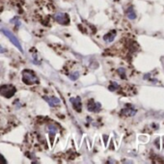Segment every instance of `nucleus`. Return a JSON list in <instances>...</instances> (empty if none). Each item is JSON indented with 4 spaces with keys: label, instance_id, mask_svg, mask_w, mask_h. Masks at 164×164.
Wrapping results in <instances>:
<instances>
[{
    "label": "nucleus",
    "instance_id": "9b49d317",
    "mask_svg": "<svg viewBox=\"0 0 164 164\" xmlns=\"http://www.w3.org/2000/svg\"><path fill=\"white\" fill-rule=\"evenodd\" d=\"M126 16H128V18L131 20L136 18V13H135V11L132 7H129L128 9V11H126Z\"/></svg>",
    "mask_w": 164,
    "mask_h": 164
},
{
    "label": "nucleus",
    "instance_id": "1a4fd4ad",
    "mask_svg": "<svg viewBox=\"0 0 164 164\" xmlns=\"http://www.w3.org/2000/svg\"><path fill=\"white\" fill-rule=\"evenodd\" d=\"M115 37H116V31H112V32H109L108 34H106L103 37V40L107 43H111V42H113Z\"/></svg>",
    "mask_w": 164,
    "mask_h": 164
},
{
    "label": "nucleus",
    "instance_id": "ddd939ff",
    "mask_svg": "<svg viewBox=\"0 0 164 164\" xmlns=\"http://www.w3.org/2000/svg\"><path fill=\"white\" fill-rule=\"evenodd\" d=\"M78 76H79V73L77 72H73V73H72L71 75H69V78L75 81V80H76L77 78H78Z\"/></svg>",
    "mask_w": 164,
    "mask_h": 164
},
{
    "label": "nucleus",
    "instance_id": "0eeeda50",
    "mask_svg": "<svg viewBox=\"0 0 164 164\" xmlns=\"http://www.w3.org/2000/svg\"><path fill=\"white\" fill-rule=\"evenodd\" d=\"M136 109L135 108H133L132 106H131L130 104H126V108H124L121 111V113L123 114V115H125V116H134L135 114H136Z\"/></svg>",
    "mask_w": 164,
    "mask_h": 164
},
{
    "label": "nucleus",
    "instance_id": "2eb2a0df",
    "mask_svg": "<svg viewBox=\"0 0 164 164\" xmlns=\"http://www.w3.org/2000/svg\"><path fill=\"white\" fill-rule=\"evenodd\" d=\"M11 22L15 23V24H16V26H18V27L20 25V22H19V20H18V18H14V19H12V20H11Z\"/></svg>",
    "mask_w": 164,
    "mask_h": 164
},
{
    "label": "nucleus",
    "instance_id": "f257e3e1",
    "mask_svg": "<svg viewBox=\"0 0 164 164\" xmlns=\"http://www.w3.org/2000/svg\"><path fill=\"white\" fill-rule=\"evenodd\" d=\"M22 81L27 85H33L39 83V78L35 75V73L33 72L26 69L22 72Z\"/></svg>",
    "mask_w": 164,
    "mask_h": 164
},
{
    "label": "nucleus",
    "instance_id": "f03ea898",
    "mask_svg": "<svg viewBox=\"0 0 164 164\" xmlns=\"http://www.w3.org/2000/svg\"><path fill=\"white\" fill-rule=\"evenodd\" d=\"M15 93H16V89L12 85H2L1 87H0V95L6 98L13 97L15 95Z\"/></svg>",
    "mask_w": 164,
    "mask_h": 164
},
{
    "label": "nucleus",
    "instance_id": "6e6552de",
    "mask_svg": "<svg viewBox=\"0 0 164 164\" xmlns=\"http://www.w3.org/2000/svg\"><path fill=\"white\" fill-rule=\"evenodd\" d=\"M44 98L47 101V103L49 104V106H51V107H54V106L60 104V100H59L58 98H48V97H44Z\"/></svg>",
    "mask_w": 164,
    "mask_h": 164
},
{
    "label": "nucleus",
    "instance_id": "f8f14e48",
    "mask_svg": "<svg viewBox=\"0 0 164 164\" xmlns=\"http://www.w3.org/2000/svg\"><path fill=\"white\" fill-rule=\"evenodd\" d=\"M118 88H119V85L116 83V82H111V85L108 87L110 91H115V90H117Z\"/></svg>",
    "mask_w": 164,
    "mask_h": 164
},
{
    "label": "nucleus",
    "instance_id": "423d86ee",
    "mask_svg": "<svg viewBox=\"0 0 164 164\" xmlns=\"http://www.w3.org/2000/svg\"><path fill=\"white\" fill-rule=\"evenodd\" d=\"M54 19L57 22H59L61 24H67L69 23V18L68 16L64 13H56L54 15Z\"/></svg>",
    "mask_w": 164,
    "mask_h": 164
},
{
    "label": "nucleus",
    "instance_id": "7ed1b4c3",
    "mask_svg": "<svg viewBox=\"0 0 164 164\" xmlns=\"http://www.w3.org/2000/svg\"><path fill=\"white\" fill-rule=\"evenodd\" d=\"M2 32L5 34L6 36H7V38L9 39L12 43L14 44V46L15 47H16L18 49H19V51L20 52H23V49H22V47H21V46H20V44H19V42H18V40L16 39V37L12 33L10 30H8V29H5V28H3L2 29Z\"/></svg>",
    "mask_w": 164,
    "mask_h": 164
},
{
    "label": "nucleus",
    "instance_id": "39448f33",
    "mask_svg": "<svg viewBox=\"0 0 164 164\" xmlns=\"http://www.w3.org/2000/svg\"><path fill=\"white\" fill-rule=\"evenodd\" d=\"M69 101L72 104V107L75 108L77 112H80L82 109V104H81V98L79 97L77 98H71Z\"/></svg>",
    "mask_w": 164,
    "mask_h": 164
},
{
    "label": "nucleus",
    "instance_id": "dca6fc26",
    "mask_svg": "<svg viewBox=\"0 0 164 164\" xmlns=\"http://www.w3.org/2000/svg\"><path fill=\"white\" fill-rule=\"evenodd\" d=\"M0 52L4 53V52H6V50H5V49H4L3 47H0Z\"/></svg>",
    "mask_w": 164,
    "mask_h": 164
},
{
    "label": "nucleus",
    "instance_id": "20e7f679",
    "mask_svg": "<svg viewBox=\"0 0 164 164\" xmlns=\"http://www.w3.org/2000/svg\"><path fill=\"white\" fill-rule=\"evenodd\" d=\"M87 108L90 112H100L101 109V104L100 102H95L93 100L89 101Z\"/></svg>",
    "mask_w": 164,
    "mask_h": 164
},
{
    "label": "nucleus",
    "instance_id": "9d476101",
    "mask_svg": "<svg viewBox=\"0 0 164 164\" xmlns=\"http://www.w3.org/2000/svg\"><path fill=\"white\" fill-rule=\"evenodd\" d=\"M47 130H48V133L50 135L51 139H53V137L55 136V134L57 133V128L54 126V125H48L47 126Z\"/></svg>",
    "mask_w": 164,
    "mask_h": 164
},
{
    "label": "nucleus",
    "instance_id": "4468645a",
    "mask_svg": "<svg viewBox=\"0 0 164 164\" xmlns=\"http://www.w3.org/2000/svg\"><path fill=\"white\" fill-rule=\"evenodd\" d=\"M118 72L120 73V76L122 77V78H125L126 77V71L124 68H120L118 69Z\"/></svg>",
    "mask_w": 164,
    "mask_h": 164
}]
</instances>
